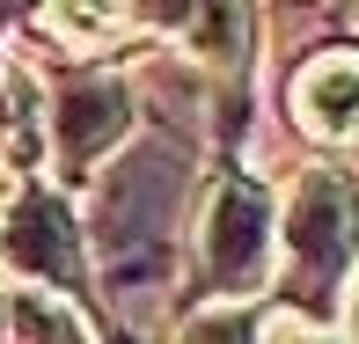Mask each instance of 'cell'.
<instances>
[{
  "instance_id": "cell-1",
  "label": "cell",
  "mask_w": 359,
  "mask_h": 344,
  "mask_svg": "<svg viewBox=\"0 0 359 344\" xmlns=\"http://www.w3.org/2000/svg\"><path fill=\"white\" fill-rule=\"evenodd\" d=\"M279 264L301 315H337L359 264V184L345 169H301L279 205Z\"/></svg>"
},
{
  "instance_id": "cell-2",
  "label": "cell",
  "mask_w": 359,
  "mask_h": 344,
  "mask_svg": "<svg viewBox=\"0 0 359 344\" xmlns=\"http://www.w3.org/2000/svg\"><path fill=\"white\" fill-rule=\"evenodd\" d=\"M198 278L220 308H242L250 293H264L279 278V205L250 184V176H227L205 198L198 220Z\"/></svg>"
},
{
  "instance_id": "cell-3",
  "label": "cell",
  "mask_w": 359,
  "mask_h": 344,
  "mask_svg": "<svg viewBox=\"0 0 359 344\" xmlns=\"http://www.w3.org/2000/svg\"><path fill=\"white\" fill-rule=\"evenodd\" d=\"M140 110H133V88L118 74H74L52 88V169L59 176H88L133 139Z\"/></svg>"
},
{
  "instance_id": "cell-4",
  "label": "cell",
  "mask_w": 359,
  "mask_h": 344,
  "mask_svg": "<svg viewBox=\"0 0 359 344\" xmlns=\"http://www.w3.org/2000/svg\"><path fill=\"white\" fill-rule=\"evenodd\" d=\"M0 264L15 271V286H74L81 278V227L59 191H22L0 220Z\"/></svg>"
},
{
  "instance_id": "cell-5",
  "label": "cell",
  "mask_w": 359,
  "mask_h": 344,
  "mask_svg": "<svg viewBox=\"0 0 359 344\" xmlns=\"http://www.w3.org/2000/svg\"><path fill=\"white\" fill-rule=\"evenodd\" d=\"M293 118L323 146H359V52H316L293 74Z\"/></svg>"
},
{
  "instance_id": "cell-6",
  "label": "cell",
  "mask_w": 359,
  "mask_h": 344,
  "mask_svg": "<svg viewBox=\"0 0 359 344\" xmlns=\"http://www.w3.org/2000/svg\"><path fill=\"white\" fill-rule=\"evenodd\" d=\"M0 308H8V322H15L22 344H95V330L59 301V293H44V286H8Z\"/></svg>"
},
{
  "instance_id": "cell-7",
  "label": "cell",
  "mask_w": 359,
  "mask_h": 344,
  "mask_svg": "<svg viewBox=\"0 0 359 344\" xmlns=\"http://www.w3.org/2000/svg\"><path fill=\"white\" fill-rule=\"evenodd\" d=\"M161 22L198 29V37H184L191 52H205V59H220V67H235V59H242V29H250V15H242V8H176V15H161Z\"/></svg>"
},
{
  "instance_id": "cell-8",
  "label": "cell",
  "mask_w": 359,
  "mask_h": 344,
  "mask_svg": "<svg viewBox=\"0 0 359 344\" xmlns=\"http://www.w3.org/2000/svg\"><path fill=\"white\" fill-rule=\"evenodd\" d=\"M176 344H257V322L242 315V308H205V315L184 322Z\"/></svg>"
},
{
  "instance_id": "cell-9",
  "label": "cell",
  "mask_w": 359,
  "mask_h": 344,
  "mask_svg": "<svg viewBox=\"0 0 359 344\" xmlns=\"http://www.w3.org/2000/svg\"><path fill=\"white\" fill-rule=\"evenodd\" d=\"M264 344H345V337H323V330H293V322H279Z\"/></svg>"
},
{
  "instance_id": "cell-10",
  "label": "cell",
  "mask_w": 359,
  "mask_h": 344,
  "mask_svg": "<svg viewBox=\"0 0 359 344\" xmlns=\"http://www.w3.org/2000/svg\"><path fill=\"white\" fill-rule=\"evenodd\" d=\"M345 322H352V337H345V344H359V271H352V293H345Z\"/></svg>"
}]
</instances>
